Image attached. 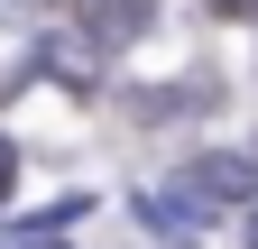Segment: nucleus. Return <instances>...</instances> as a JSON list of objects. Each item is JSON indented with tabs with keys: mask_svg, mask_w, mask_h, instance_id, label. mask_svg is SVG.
Returning a JSON list of instances; mask_svg holds the SVG:
<instances>
[{
	"mask_svg": "<svg viewBox=\"0 0 258 249\" xmlns=\"http://www.w3.org/2000/svg\"><path fill=\"white\" fill-rule=\"evenodd\" d=\"M184 194L194 203H231V194H258V166H240V157H194V175H184Z\"/></svg>",
	"mask_w": 258,
	"mask_h": 249,
	"instance_id": "obj_2",
	"label": "nucleus"
},
{
	"mask_svg": "<svg viewBox=\"0 0 258 249\" xmlns=\"http://www.w3.org/2000/svg\"><path fill=\"white\" fill-rule=\"evenodd\" d=\"M249 240H258V203H249Z\"/></svg>",
	"mask_w": 258,
	"mask_h": 249,
	"instance_id": "obj_7",
	"label": "nucleus"
},
{
	"mask_svg": "<svg viewBox=\"0 0 258 249\" xmlns=\"http://www.w3.org/2000/svg\"><path fill=\"white\" fill-rule=\"evenodd\" d=\"M148 19H157V0H74L83 46H139V37H148Z\"/></svg>",
	"mask_w": 258,
	"mask_h": 249,
	"instance_id": "obj_1",
	"label": "nucleus"
},
{
	"mask_svg": "<svg viewBox=\"0 0 258 249\" xmlns=\"http://www.w3.org/2000/svg\"><path fill=\"white\" fill-rule=\"evenodd\" d=\"M19 249H64V240H46V231H37V240H19Z\"/></svg>",
	"mask_w": 258,
	"mask_h": 249,
	"instance_id": "obj_6",
	"label": "nucleus"
},
{
	"mask_svg": "<svg viewBox=\"0 0 258 249\" xmlns=\"http://www.w3.org/2000/svg\"><path fill=\"white\" fill-rule=\"evenodd\" d=\"M139 222H148V231H175V240H184L194 222H203V203H194V194H157V184H148V194H139Z\"/></svg>",
	"mask_w": 258,
	"mask_h": 249,
	"instance_id": "obj_3",
	"label": "nucleus"
},
{
	"mask_svg": "<svg viewBox=\"0 0 258 249\" xmlns=\"http://www.w3.org/2000/svg\"><path fill=\"white\" fill-rule=\"evenodd\" d=\"M10 184H19V148L0 139V203H10Z\"/></svg>",
	"mask_w": 258,
	"mask_h": 249,
	"instance_id": "obj_4",
	"label": "nucleus"
},
{
	"mask_svg": "<svg viewBox=\"0 0 258 249\" xmlns=\"http://www.w3.org/2000/svg\"><path fill=\"white\" fill-rule=\"evenodd\" d=\"M212 19H258V0H203Z\"/></svg>",
	"mask_w": 258,
	"mask_h": 249,
	"instance_id": "obj_5",
	"label": "nucleus"
}]
</instances>
